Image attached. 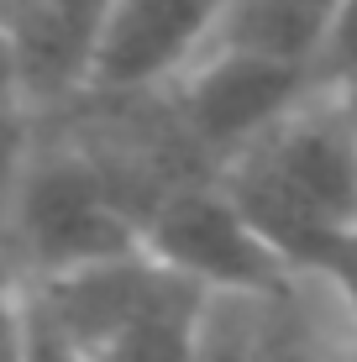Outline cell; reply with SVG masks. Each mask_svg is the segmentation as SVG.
Segmentation results:
<instances>
[{"label":"cell","mask_w":357,"mask_h":362,"mask_svg":"<svg viewBox=\"0 0 357 362\" xmlns=\"http://www.w3.org/2000/svg\"><path fill=\"white\" fill-rule=\"evenodd\" d=\"M242 216L294 268L310 242L357 226V127L341 95H315L221 168Z\"/></svg>","instance_id":"cell-1"},{"label":"cell","mask_w":357,"mask_h":362,"mask_svg":"<svg viewBox=\"0 0 357 362\" xmlns=\"http://www.w3.org/2000/svg\"><path fill=\"white\" fill-rule=\"evenodd\" d=\"M131 252H142L137 210L127 205V194L90 147L69 136L21 158L11 189L16 284H53Z\"/></svg>","instance_id":"cell-2"},{"label":"cell","mask_w":357,"mask_h":362,"mask_svg":"<svg viewBox=\"0 0 357 362\" xmlns=\"http://www.w3.org/2000/svg\"><path fill=\"white\" fill-rule=\"evenodd\" d=\"M142 252L168 273L200 284L205 294H242L274 305V299H294L300 284V273L274 252V242L242 216L221 173L179 184L147 210Z\"/></svg>","instance_id":"cell-3"},{"label":"cell","mask_w":357,"mask_h":362,"mask_svg":"<svg viewBox=\"0 0 357 362\" xmlns=\"http://www.w3.org/2000/svg\"><path fill=\"white\" fill-rule=\"evenodd\" d=\"M321 90L315 69L279 64V58L237 53V47H211L184 79L174 84V110L211 163L226 168L252 142H263L274 127H284L300 105H310Z\"/></svg>","instance_id":"cell-4"},{"label":"cell","mask_w":357,"mask_h":362,"mask_svg":"<svg viewBox=\"0 0 357 362\" xmlns=\"http://www.w3.org/2000/svg\"><path fill=\"white\" fill-rule=\"evenodd\" d=\"M231 6L237 0H116L90 95H153L163 79H184Z\"/></svg>","instance_id":"cell-5"},{"label":"cell","mask_w":357,"mask_h":362,"mask_svg":"<svg viewBox=\"0 0 357 362\" xmlns=\"http://www.w3.org/2000/svg\"><path fill=\"white\" fill-rule=\"evenodd\" d=\"M116 0H11V74L16 90L37 105L90 95L95 58Z\"/></svg>","instance_id":"cell-6"},{"label":"cell","mask_w":357,"mask_h":362,"mask_svg":"<svg viewBox=\"0 0 357 362\" xmlns=\"http://www.w3.org/2000/svg\"><path fill=\"white\" fill-rule=\"evenodd\" d=\"M331 11H336V0H237L226 11L211 47H237V53L315 69L326 27H331Z\"/></svg>","instance_id":"cell-7"},{"label":"cell","mask_w":357,"mask_h":362,"mask_svg":"<svg viewBox=\"0 0 357 362\" xmlns=\"http://www.w3.org/2000/svg\"><path fill=\"white\" fill-rule=\"evenodd\" d=\"M263 315H268V299L211 294L194 362H263Z\"/></svg>","instance_id":"cell-8"},{"label":"cell","mask_w":357,"mask_h":362,"mask_svg":"<svg viewBox=\"0 0 357 362\" xmlns=\"http://www.w3.org/2000/svg\"><path fill=\"white\" fill-rule=\"evenodd\" d=\"M294 273H300V279H321L326 289H336V299L352 310V320H357V226L310 242L300 252V263H294Z\"/></svg>","instance_id":"cell-9"},{"label":"cell","mask_w":357,"mask_h":362,"mask_svg":"<svg viewBox=\"0 0 357 362\" xmlns=\"http://www.w3.org/2000/svg\"><path fill=\"white\" fill-rule=\"evenodd\" d=\"M263 362H331L315 326L300 310V294L268 305V315H263Z\"/></svg>","instance_id":"cell-10"},{"label":"cell","mask_w":357,"mask_h":362,"mask_svg":"<svg viewBox=\"0 0 357 362\" xmlns=\"http://www.w3.org/2000/svg\"><path fill=\"white\" fill-rule=\"evenodd\" d=\"M315 79L326 95L357 90V0H336V11H331L321 58H315Z\"/></svg>","instance_id":"cell-11"},{"label":"cell","mask_w":357,"mask_h":362,"mask_svg":"<svg viewBox=\"0 0 357 362\" xmlns=\"http://www.w3.org/2000/svg\"><path fill=\"white\" fill-rule=\"evenodd\" d=\"M341 105H347V116H352V127H357V90H347V95H341Z\"/></svg>","instance_id":"cell-12"},{"label":"cell","mask_w":357,"mask_h":362,"mask_svg":"<svg viewBox=\"0 0 357 362\" xmlns=\"http://www.w3.org/2000/svg\"><path fill=\"white\" fill-rule=\"evenodd\" d=\"M341 362H357V341H352V346H347V357H341Z\"/></svg>","instance_id":"cell-13"},{"label":"cell","mask_w":357,"mask_h":362,"mask_svg":"<svg viewBox=\"0 0 357 362\" xmlns=\"http://www.w3.org/2000/svg\"><path fill=\"white\" fill-rule=\"evenodd\" d=\"M6 6H11V0H6Z\"/></svg>","instance_id":"cell-14"}]
</instances>
